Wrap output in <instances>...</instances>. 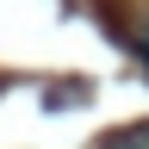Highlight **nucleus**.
I'll use <instances>...</instances> for the list:
<instances>
[{
    "label": "nucleus",
    "mask_w": 149,
    "mask_h": 149,
    "mask_svg": "<svg viewBox=\"0 0 149 149\" xmlns=\"http://www.w3.org/2000/svg\"><path fill=\"white\" fill-rule=\"evenodd\" d=\"M100 149H149V118H143V124H124V130H112Z\"/></svg>",
    "instance_id": "1"
}]
</instances>
